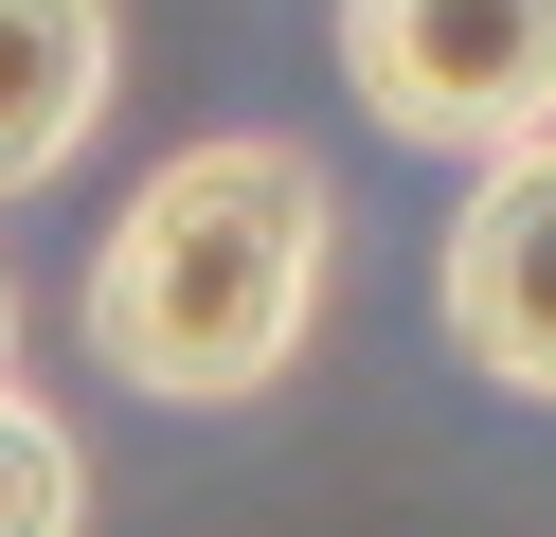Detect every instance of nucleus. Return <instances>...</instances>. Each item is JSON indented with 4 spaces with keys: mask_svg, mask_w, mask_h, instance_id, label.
Segmentation results:
<instances>
[{
    "mask_svg": "<svg viewBox=\"0 0 556 537\" xmlns=\"http://www.w3.org/2000/svg\"><path fill=\"white\" fill-rule=\"evenodd\" d=\"M0 376H18V286H0Z\"/></svg>",
    "mask_w": 556,
    "mask_h": 537,
    "instance_id": "nucleus-6",
    "label": "nucleus"
},
{
    "mask_svg": "<svg viewBox=\"0 0 556 537\" xmlns=\"http://www.w3.org/2000/svg\"><path fill=\"white\" fill-rule=\"evenodd\" d=\"M341 286V179L288 126H198L126 179V215L90 233L73 341L109 358L144 412H252L305 376Z\"/></svg>",
    "mask_w": 556,
    "mask_h": 537,
    "instance_id": "nucleus-1",
    "label": "nucleus"
},
{
    "mask_svg": "<svg viewBox=\"0 0 556 537\" xmlns=\"http://www.w3.org/2000/svg\"><path fill=\"white\" fill-rule=\"evenodd\" d=\"M0 537H90V448L54 394L0 376Z\"/></svg>",
    "mask_w": 556,
    "mask_h": 537,
    "instance_id": "nucleus-5",
    "label": "nucleus"
},
{
    "mask_svg": "<svg viewBox=\"0 0 556 537\" xmlns=\"http://www.w3.org/2000/svg\"><path fill=\"white\" fill-rule=\"evenodd\" d=\"M431 322H448L467 376H503V394L556 412V126L503 143V162H467L448 251H431Z\"/></svg>",
    "mask_w": 556,
    "mask_h": 537,
    "instance_id": "nucleus-3",
    "label": "nucleus"
},
{
    "mask_svg": "<svg viewBox=\"0 0 556 537\" xmlns=\"http://www.w3.org/2000/svg\"><path fill=\"white\" fill-rule=\"evenodd\" d=\"M109 90H126V0H0V197H54L109 143Z\"/></svg>",
    "mask_w": 556,
    "mask_h": 537,
    "instance_id": "nucleus-4",
    "label": "nucleus"
},
{
    "mask_svg": "<svg viewBox=\"0 0 556 537\" xmlns=\"http://www.w3.org/2000/svg\"><path fill=\"white\" fill-rule=\"evenodd\" d=\"M324 54L359 126L413 162H503L556 126V0H341Z\"/></svg>",
    "mask_w": 556,
    "mask_h": 537,
    "instance_id": "nucleus-2",
    "label": "nucleus"
}]
</instances>
